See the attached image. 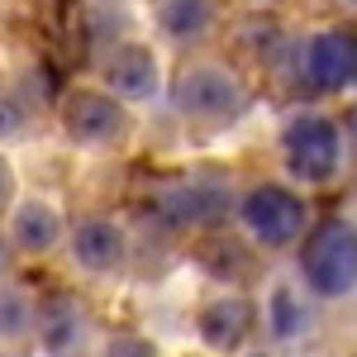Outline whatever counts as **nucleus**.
Returning a JSON list of instances; mask_svg holds the SVG:
<instances>
[{"mask_svg":"<svg viewBox=\"0 0 357 357\" xmlns=\"http://www.w3.org/2000/svg\"><path fill=\"white\" fill-rule=\"evenodd\" d=\"M353 134H357V114H353Z\"/></svg>","mask_w":357,"mask_h":357,"instance_id":"412c9836","label":"nucleus"},{"mask_svg":"<svg viewBox=\"0 0 357 357\" xmlns=\"http://www.w3.org/2000/svg\"><path fill=\"white\" fill-rule=\"evenodd\" d=\"M238 215H243V229L262 248H291L305 234V200L276 181L252 186L238 205Z\"/></svg>","mask_w":357,"mask_h":357,"instance_id":"20e7f679","label":"nucleus"},{"mask_svg":"<svg viewBox=\"0 0 357 357\" xmlns=\"http://www.w3.org/2000/svg\"><path fill=\"white\" fill-rule=\"evenodd\" d=\"M100 357H158V348H153L148 338H138V333H119V338L105 343Z\"/></svg>","mask_w":357,"mask_h":357,"instance_id":"dca6fc26","label":"nucleus"},{"mask_svg":"<svg viewBox=\"0 0 357 357\" xmlns=\"http://www.w3.org/2000/svg\"><path fill=\"white\" fill-rule=\"evenodd\" d=\"M38 324V305L24 286H0V343H24Z\"/></svg>","mask_w":357,"mask_h":357,"instance_id":"4468645a","label":"nucleus"},{"mask_svg":"<svg viewBox=\"0 0 357 357\" xmlns=\"http://www.w3.org/2000/svg\"><path fill=\"white\" fill-rule=\"evenodd\" d=\"M20 134H24V110L10 96H0V143L5 138H20Z\"/></svg>","mask_w":357,"mask_h":357,"instance_id":"f3484780","label":"nucleus"},{"mask_svg":"<svg viewBox=\"0 0 357 357\" xmlns=\"http://www.w3.org/2000/svg\"><path fill=\"white\" fill-rule=\"evenodd\" d=\"M172 105L181 119H195V124H229L248 110V91L229 67L195 62L172 82Z\"/></svg>","mask_w":357,"mask_h":357,"instance_id":"f03ea898","label":"nucleus"},{"mask_svg":"<svg viewBox=\"0 0 357 357\" xmlns=\"http://www.w3.org/2000/svg\"><path fill=\"white\" fill-rule=\"evenodd\" d=\"M67 234V224L57 215L53 200H20L10 215V243L20 252H53Z\"/></svg>","mask_w":357,"mask_h":357,"instance_id":"f8f14e48","label":"nucleus"},{"mask_svg":"<svg viewBox=\"0 0 357 357\" xmlns=\"http://www.w3.org/2000/svg\"><path fill=\"white\" fill-rule=\"evenodd\" d=\"M281 158L291 167V176H301L305 186H319L338 172L343 158V134L329 114H296L281 129Z\"/></svg>","mask_w":357,"mask_h":357,"instance_id":"7ed1b4c3","label":"nucleus"},{"mask_svg":"<svg viewBox=\"0 0 357 357\" xmlns=\"http://www.w3.org/2000/svg\"><path fill=\"white\" fill-rule=\"evenodd\" d=\"M353 5H357V0H353Z\"/></svg>","mask_w":357,"mask_h":357,"instance_id":"4be33fe9","label":"nucleus"},{"mask_svg":"<svg viewBox=\"0 0 357 357\" xmlns=\"http://www.w3.org/2000/svg\"><path fill=\"white\" fill-rule=\"evenodd\" d=\"M33 333H38V348L48 357H86L91 353V314L72 296H53V301L38 305Z\"/></svg>","mask_w":357,"mask_h":357,"instance_id":"1a4fd4ad","label":"nucleus"},{"mask_svg":"<svg viewBox=\"0 0 357 357\" xmlns=\"http://www.w3.org/2000/svg\"><path fill=\"white\" fill-rule=\"evenodd\" d=\"M305 77L314 91H353L357 86V33L324 29L305 43Z\"/></svg>","mask_w":357,"mask_h":357,"instance_id":"0eeeda50","label":"nucleus"},{"mask_svg":"<svg viewBox=\"0 0 357 357\" xmlns=\"http://www.w3.org/2000/svg\"><path fill=\"white\" fill-rule=\"evenodd\" d=\"M195 329H200V343L205 348H243V338L252 333V305L243 296H220V301H210L200 310V319H195Z\"/></svg>","mask_w":357,"mask_h":357,"instance_id":"9b49d317","label":"nucleus"},{"mask_svg":"<svg viewBox=\"0 0 357 357\" xmlns=\"http://www.w3.org/2000/svg\"><path fill=\"white\" fill-rule=\"evenodd\" d=\"M10 195H15V167L0 158V210L10 205Z\"/></svg>","mask_w":357,"mask_h":357,"instance_id":"a211bd4d","label":"nucleus"},{"mask_svg":"<svg viewBox=\"0 0 357 357\" xmlns=\"http://www.w3.org/2000/svg\"><path fill=\"white\" fill-rule=\"evenodd\" d=\"M301 276L319 301H343L357 291V224L324 220L301 248Z\"/></svg>","mask_w":357,"mask_h":357,"instance_id":"f257e3e1","label":"nucleus"},{"mask_svg":"<svg viewBox=\"0 0 357 357\" xmlns=\"http://www.w3.org/2000/svg\"><path fill=\"white\" fill-rule=\"evenodd\" d=\"M215 0H158V29L172 43H200L215 29Z\"/></svg>","mask_w":357,"mask_h":357,"instance_id":"ddd939ff","label":"nucleus"},{"mask_svg":"<svg viewBox=\"0 0 357 357\" xmlns=\"http://www.w3.org/2000/svg\"><path fill=\"white\" fill-rule=\"evenodd\" d=\"M62 129L82 148H114L129 134V110L110 91H72L62 100Z\"/></svg>","mask_w":357,"mask_h":357,"instance_id":"39448f33","label":"nucleus"},{"mask_svg":"<svg viewBox=\"0 0 357 357\" xmlns=\"http://www.w3.org/2000/svg\"><path fill=\"white\" fill-rule=\"evenodd\" d=\"M72 262L91 276H114L129 262V234L124 224L105 220V215H86L72 229Z\"/></svg>","mask_w":357,"mask_h":357,"instance_id":"6e6552de","label":"nucleus"},{"mask_svg":"<svg viewBox=\"0 0 357 357\" xmlns=\"http://www.w3.org/2000/svg\"><path fill=\"white\" fill-rule=\"evenodd\" d=\"M248 5H276V0H248Z\"/></svg>","mask_w":357,"mask_h":357,"instance_id":"aec40b11","label":"nucleus"},{"mask_svg":"<svg viewBox=\"0 0 357 357\" xmlns=\"http://www.w3.org/2000/svg\"><path fill=\"white\" fill-rule=\"evenodd\" d=\"M229 210V186L210 172H195V176H181L158 191V215H162L172 229H205L215 224Z\"/></svg>","mask_w":357,"mask_h":357,"instance_id":"423d86ee","label":"nucleus"},{"mask_svg":"<svg viewBox=\"0 0 357 357\" xmlns=\"http://www.w3.org/2000/svg\"><path fill=\"white\" fill-rule=\"evenodd\" d=\"M105 86H110V96L124 105H143V100H158L162 96V67H158V57L153 48H143V43H124V48H114L105 57Z\"/></svg>","mask_w":357,"mask_h":357,"instance_id":"9d476101","label":"nucleus"},{"mask_svg":"<svg viewBox=\"0 0 357 357\" xmlns=\"http://www.w3.org/2000/svg\"><path fill=\"white\" fill-rule=\"evenodd\" d=\"M267 324H272L276 338H296V333H305L310 310H305V301L296 296V286H276L272 291V301H267Z\"/></svg>","mask_w":357,"mask_h":357,"instance_id":"2eb2a0df","label":"nucleus"},{"mask_svg":"<svg viewBox=\"0 0 357 357\" xmlns=\"http://www.w3.org/2000/svg\"><path fill=\"white\" fill-rule=\"evenodd\" d=\"M5 267H10V234H0V276H5Z\"/></svg>","mask_w":357,"mask_h":357,"instance_id":"6ab92c4d","label":"nucleus"}]
</instances>
